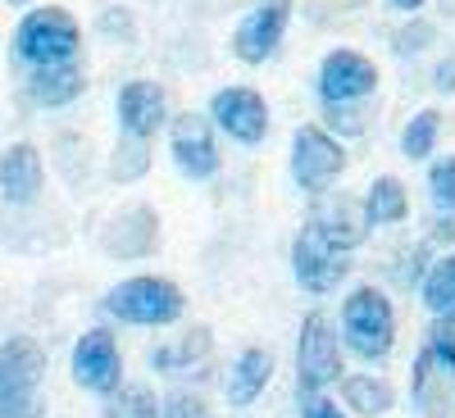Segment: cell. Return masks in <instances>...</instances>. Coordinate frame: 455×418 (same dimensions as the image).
I'll use <instances>...</instances> for the list:
<instances>
[{
  "mask_svg": "<svg viewBox=\"0 0 455 418\" xmlns=\"http://www.w3.org/2000/svg\"><path fill=\"white\" fill-rule=\"evenodd\" d=\"M291 273H296V282L306 291L323 296V291H332L341 278L351 273V250L332 246L328 237H319L315 227L306 223V227H300V237L291 241Z\"/></svg>",
  "mask_w": 455,
  "mask_h": 418,
  "instance_id": "52a82bcc",
  "label": "cell"
},
{
  "mask_svg": "<svg viewBox=\"0 0 455 418\" xmlns=\"http://www.w3.org/2000/svg\"><path fill=\"white\" fill-rule=\"evenodd\" d=\"M323 128L332 137H360L364 132V114H355V100L351 105H323Z\"/></svg>",
  "mask_w": 455,
  "mask_h": 418,
  "instance_id": "83f0119b",
  "label": "cell"
},
{
  "mask_svg": "<svg viewBox=\"0 0 455 418\" xmlns=\"http://www.w3.org/2000/svg\"><path fill=\"white\" fill-rule=\"evenodd\" d=\"M146 173V141L141 137H124L114 150V177L119 182H137Z\"/></svg>",
  "mask_w": 455,
  "mask_h": 418,
  "instance_id": "4316f807",
  "label": "cell"
},
{
  "mask_svg": "<svg viewBox=\"0 0 455 418\" xmlns=\"http://www.w3.org/2000/svg\"><path fill=\"white\" fill-rule=\"evenodd\" d=\"M187 310V296L169 278H128L105 296V314L132 327H169Z\"/></svg>",
  "mask_w": 455,
  "mask_h": 418,
  "instance_id": "7a4b0ae2",
  "label": "cell"
},
{
  "mask_svg": "<svg viewBox=\"0 0 455 418\" xmlns=\"http://www.w3.org/2000/svg\"><path fill=\"white\" fill-rule=\"evenodd\" d=\"M78 51H83V28H78V19H73L68 10H60V5H36L14 28V55L28 68L78 59Z\"/></svg>",
  "mask_w": 455,
  "mask_h": 418,
  "instance_id": "6da1fadb",
  "label": "cell"
},
{
  "mask_svg": "<svg viewBox=\"0 0 455 418\" xmlns=\"http://www.w3.org/2000/svg\"><path fill=\"white\" fill-rule=\"evenodd\" d=\"M73 383L96 391V396H114L124 387L119 341H114L105 327H92V332L78 336V346H73Z\"/></svg>",
  "mask_w": 455,
  "mask_h": 418,
  "instance_id": "30bf717a",
  "label": "cell"
},
{
  "mask_svg": "<svg viewBox=\"0 0 455 418\" xmlns=\"http://www.w3.org/2000/svg\"><path fill=\"white\" fill-rule=\"evenodd\" d=\"M428 196H433V209H451L455 205V155L433 160V169H428Z\"/></svg>",
  "mask_w": 455,
  "mask_h": 418,
  "instance_id": "484cf974",
  "label": "cell"
},
{
  "mask_svg": "<svg viewBox=\"0 0 455 418\" xmlns=\"http://www.w3.org/2000/svg\"><path fill=\"white\" fill-rule=\"evenodd\" d=\"M428 241H455V205L451 209H437L433 218H428Z\"/></svg>",
  "mask_w": 455,
  "mask_h": 418,
  "instance_id": "d6a6232c",
  "label": "cell"
},
{
  "mask_svg": "<svg viewBox=\"0 0 455 418\" xmlns=\"http://www.w3.org/2000/svg\"><path fill=\"white\" fill-rule=\"evenodd\" d=\"M424 259H428V250H424V246H414V255H405V259H401L396 282H401V287H410V282H424Z\"/></svg>",
  "mask_w": 455,
  "mask_h": 418,
  "instance_id": "1f68e13d",
  "label": "cell"
},
{
  "mask_svg": "<svg viewBox=\"0 0 455 418\" xmlns=\"http://www.w3.org/2000/svg\"><path fill=\"white\" fill-rule=\"evenodd\" d=\"M46 186V169L36 155L32 141H14L5 155H0V196L10 205H32Z\"/></svg>",
  "mask_w": 455,
  "mask_h": 418,
  "instance_id": "2e32d148",
  "label": "cell"
},
{
  "mask_svg": "<svg viewBox=\"0 0 455 418\" xmlns=\"http://www.w3.org/2000/svg\"><path fill=\"white\" fill-rule=\"evenodd\" d=\"M10 5H28V0H10Z\"/></svg>",
  "mask_w": 455,
  "mask_h": 418,
  "instance_id": "74e56055",
  "label": "cell"
},
{
  "mask_svg": "<svg viewBox=\"0 0 455 418\" xmlns=\"http://www.w3.org/2000/svg\"><path fill=\"white\" fill-rule=\"evenodd\" d=\"M269 377H274V355H269V351H264V346L242 351V355L233 359V368H228V383H223L228 405H237V409L255 405V400L264 396V387H269Z\"/></svg>",
  "mask_w": 455,
  "mask_h": 418,
  "instance_id": "ac0fdd59",
  "label": "cell"
},
{
  "mask_svg": "<svg viewBox=\"0 0 455 418\" xmlns=\"http://www.w3.org/2000/svg\"><path fill=\"white\" fill-rule=\"evenodd\" d=\"M300 418H347V414H341L332 400H323V396H306V414Z\"/></svg>",
  "mask_w": 455,
  "mask_h": 418,
  "instance_id": "e575fe53",
  "label": "cell"
},
{
  "mask_svg": "<svg viewBox=\"0 0 455 418\" xmlns=\"http://www.w3.org/2000/svg\"><path fill=\"white\" fill-rule=\"evenodd\" d=\"M310 227L319 237H328L332 246H341V250H355L364 237H369V214H364V201H355V196H347V192H323V196H315V205H310Z\"/></svg>",
  "mask_w": 455,
  "mask_h": 418,
  "instance_id": "7c38bea8",
  "label": "cell"
},
{
  "mask_svg": "<svg viewBox=\"0 0 455 418\" xmlns=\"http://www.w3.org/2000/svg\"><path fill=\"white\" fill-rule=\"evenodd\" d=\"M287 23H291V0H259L233 32V55L242 64H264L283 46Z\"/></svg>",
  "mask_w": 455,
  "mask_h": 418,
  "instance_id": "8fae6325",
  "label": "cell"
},
{
  "mask_svg": "<svg viewBox=\"0 0 455 418\" xmlns=\"http://www.w3.org/2000/svg\"><path fill=\"white\" fill-rule=\"evenodd\" d=\"M28 100L42 105V109H64L87 91V73L78 59H64V64H42V68H28Z\"/></svg>",
  "mask_w": 455,
  "mask_h": 418,
  "instance_id": "e0dca14e",
  "label": "cell"
},
{
  "mask_svg": "<svg viewBox=\"0 0 455 418\" xmlns=\"http://www.w3.org/2000/svg\"><path fill=\"white\" fill-rule=\"evenodd\" d=\"M341 400H347V409H355L364 418H378L396 405V391L373 373H351V377H341Z\"/></svg>",
  "mask_w": 455,
  "mask_h": 418,
  "instance_id": "44dd1931",
  "label": "cell"
},
{
  "mask_svg": "<svg viewBox=\"0 0 455 418\" xmlns=\"http://www.w3.org/2000/svg\"><path fill=\"white\" fill-rule=\"evenodd\" d=\"M387 5H392V10H401V14H414V10H424L428 0H387Z\"/></svg>",
  "mask_w": 455,
  "mask_h": 418,
  "instance_id": "8d00e7d4",
  "label": "cell"
},
{
  "mask_svg": "<svg viewBox=\"0 0 455 418\" xmlns=\"http://www.w3.org/2000/svg\"><path fill=\"white\" fill-rule=\"evenodd\" d=\"M364 214L373 227H392V223H405L410 214V196H405V186L401 177H373L369 182V192H364Z\"/></svg>",
  "mask_w": 455,
  "mask_h": 418,
  "instance_id": "ffe728a7",
  "label": "cell"
},
{
  "mask_svg": "<svg viewBox=\"0 0 455 418\" xmlns=\"http://www.w3.org/2000/svg\"><path fill=\"white\" fill-rule=\"evenodd\" d=\"M169 155L173 164L182 169V177L192 182H210L219 173V137H214V123L205 114H173L169 119Z\"/></svg>",
  "mask_w": 455,
  "mask_h": 418,
  "instance_id": "8992f818",
  "label": "cell"
},
{
  "mask_svg": "<svg viewBox=\"0 0 455 418\" xmlns=\"http://www.w3.org/2000/svg\"><path fill=\"white\" fill-rule=\"evenodd\" d=\"M119 128L124 137H156L160 128H169V96L160 83L150 78H132L119 87Z\"/></svg>",
  "mask_w": 455,
  "mask_h": 418,
  "instance_id": "5bb4252c",
  "label": "cell"
},
{
  "mask_svg": "<svg viewBox=\"0 0 455 418\" xmlns=\"http://www.w3.org/2000/svg\"><path fill=\"white\" fill-rule=\"evenodd\" d=\"M419 291H424V305L433 314H451L455 310V255H442V259L428 264Z\"/></svg>",
  "mask_w": 455,
  "mask_h": 418,
  "instance_id": "cb8c5ba5",
  "label": "cell"
},
{
  "mask_svg": "<svg viewBox=\"0 0 455 418\" xmlns=\"http://www.w3.org/2000/svg\"><path fill=\"white\" fill-rule=\"evenodd\" d=\"M210 123L242 146H259L269 137V105L255 87H219L210 96Z\"/></svg>",
  "mask_w": 455,
  "mask_h": 418,
  "instance_id": "ba28073f",
  "label": "cell"
},
{
  "mask_svg": "<svg viewBox=\"0 0 455 418\" xmlns=\"http://www.w3.org/2000/svg\"><path fill=\"white\" fill-rule=\"evenodd\" d=\"M105 418H160V405H156V396H150L146 387H119L109 396V405H105Z\"/></svg>",
  "mask_w": 455,
  "mask_h": 418,
  "instance_id": "d4e9b609",
  "label": "cell"
},
{
  "mask_svg": "<svg viewBox=\"0 0 455 418\" xmlns=\"http://www.w3.org/2000/svg\"><path fill=\"white\" fill-rule=\"evenodd\" d=\"M433 83H437L442 91H455V55L437 64V73H433Z\"/></svg>",
  "mask_w": 455,
  "mask_h": 418,
  "instance_id": "d590c367",
  "label": "cell"
},
{
  "mask_svg": "<svg viewBox=\"0 0 455 418\" xmlns=\"http://www.w3.org/2000/svg\"><path fill=\"white\" fill-rule=\"evenodd\" d=\"M160 418H214V409H210L201 396H192V391H173V396L160 405Z\"/></svg>",
  "mask_w": 455,
  "mask_h": 418,
  "instance_id": "f1b7e54d",
  "label": "cell"
},
{
  "mask_svg": "<svg viewBox=\"0 0 455 418\" xmlns=\"http://www.w3.org/2000/svg\"><path fill=\"white\" fill-rule=\"evenodd\" d=\"M428 42H433V28L424 19H414L410 28H401V36H396L392 46H396V55H414V51H424Z\"/></svg>",
  "mask_w": 455,
  "mask_h": 418,
  "instance_id": "4dcf8cb0",
  "label": "cell"
},
{
  "mask_svg": "<svg viewBox=\"0 0 455 418\" xmlns=\"http://www.w3.org/2000/svg\"><path fill=\"white\" fill-rule=\"evenodd\" d=\"M341 383V346H337V327L328 314H306L296 336V391L300 396H319L323 387Z\"/></svg>",
  "mask_w": 455,
  "mask_h": 418,
  "instance_id": "5b68a950",
  "label": "cell"
},
{
  "mask_svg": "<svg viewBox=\"0 0 455 418\" xmlns=\"http://www.w3.org/2000/svg\"><path fill=\"white\" fill-rule=\"evenodd\" d=\"M378 91V68L369 55L351 51V46H337L323 55L319 64V96L323 105H351V100H369Z\"/></svg>",
  "mask_w": 455,
  "mask_h": 418,
  "instance_id": "9c48e42d",
  "label": "cell"
},
{
  "mask_svg": "<svg viewBox=\"0 0 455 418\" xmlns=\"http://www.w3.org/2000/svg\"><path fill=\"white\" fill-rule=\"evenodd\" d=\"M210 327H192L182 341H173V346H156L150 351V368L156 373H182V368H192L210 355Z\"/></svg>",
  "mask_w": 455,
  "mask_h": 418,
  "instance_id": "7402d4cb",
  "label": "cell"
},
{
  "mask_svg": "<svg viewBox=\"0 0 455 418\" xmlns=\"http://www.w3.org/2000/svg\"><path fill=\"white\" fill-rule=\"evenodd\" d=\"M347 173V146L323 123H306L291 132V182L306 196H323Z\"/></svg>",
  "mask_w": 455,
  "mask_h": 418,
  "instance_id": "277c9868",
  "label": "cell"
},
{
  "mask_svg": "<svg viewBox=\"0 0 455 418\" xmlns=\"http://www.w3.org/2000/svg\"><path fill=\"white\" fill-rule=\"evenodd\" d=\"M46 377V351L32 336H10L0 346V405L32 396Z\"/></svg>",
  "mask_w": 455,
  "mask_h": 418,
  "instance_id": "9a60e30c",
  "label": "cell"
},
{
  "mask_svg": "<svg viewBox=\"0 0 455 418\" xmlns=\"http://www.w3.org/2000/svg\"><path fill=\"white\" fill-rule=\"evenodd\" d=\"M341 336L360 359H387L396 346V310L378 287H355L341 305Z\"/></svg>",
  "mask_w": 455,
  "mask_h": 418,
  "instance_id": "3957f363",
  "label": "cell"
},
{
  "mask_svg": "<svg viewBox=\"0 0 455 418\" xmlns=\"http://www.w3.org/2000/svg\"><path fill=\"white\" fill-rule=\"evenodd\" d=\"M0 418H42V400H36V391L32 396H19L10 405H0Z\"/></svg>",
  "mask_w": 455,
  "mask_h": 418,
  "instance_id": "836d02e7",
  "label": "cell"
},
{
  "mask_svg": "<svg viewBox=\"0 0 455 418\" xmlns=\"http://www.w3.org/2000/svg\"><path fill=\"white\" fill-rule=\"evenodd\" d=\"M410 396L424 418H446L455 409V364L437 355L433 346H424L410 373Z\"/></svg>",
  "mask_w": 455,
  "mask_h": 418,
  "instance_id": "4fadbf2b",
  "label": "cell"
},
{
  "mask_svg": "<svg viewBox=\"0 0 455 418\" xmlns=\"http://www.w3.org/2000/svg\"><path fill=\"white\" fill-rule=\"evenodd\" d=\"M156 237H160V223H156V214L150 209H128L119 223L105 233V250L109 255H124V259H132V255H146L150 246H156Z\"/></svg>",
  "mask_w": 455,
  "mask_h": 418,
  "instance_id": "d6986e66",
  "label": "cell"
},
{
  "mask_svg": "<svg viewBox=\"0 0 455 418\" xmlns=\"http://www.w3.org/2000/svg\"><path fill=\"white\" fill-rule=\"evenodd\" d=\"M437 137H442V109L410 114V123L401 128V155L405 160H428L437 150Z\"/></svg>",
  "mask_w": 455,
  "mask_h": 418,
  "instance_id": "603a6c76",
  "label": "cell"
},
{
  "mask_svg": "<svg viewBox=\"0 0 455 418\" xmlns=\"http://www.w3.org/2000/svg\"><path fill=\"white\" fill-rule=\"evenodd\" d=\"M428 346L455 364V310L451 314H437V323L428 327Z\"/></svg>",
  "mask_w": 455,
  "mask_h": 418,
  "instance_id": "f546056e",
  "label": "cell"
}]
</instances>
